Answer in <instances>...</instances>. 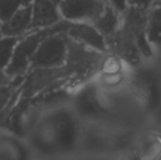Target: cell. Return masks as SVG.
I'll use <instances>...</instances> for the list:
<instances>
[{"label":"cell","instance_id":"cell-16","mask_svg":"<svg viewBox=\"0 0 161 160\" xmlns=\"http://www.w3.org/2000/svg\"><path fill=\"white\" fill-rule=\"evenodd\" d=\"M22 37H1L0 38V71H5L8 66L14 49Z\"/></svg>","mask_w":161,"mask_h":160},{"label":"cell","instance_id":"cell-15","mask_svg":"<svg viewBox=\"0 0 161 160\" xmlns=\"http://www.w3.org/2000/svg\"><path fill=\"white\" fill-rule=\"evenodd\" d=\"M0 160H29L27 148L13 137H0Z\"/></svg>","mask_w":161,"mask_h":160},{"label":"cell","instance_id":"cell-10","mask_svg":"<svg viewBox=\"0 0 161 160\" xmlns=\"http://www.w3.org/2000/svg\"><path fill=\"white\" fill-rule=\"evenodd\" d=\"M75 106L76 109L85 116H100L108 112V109L101 104L95 85L85 86L75 96Z\"/></svg>","mask_w":161,"mask_h":160},{"label":"cell","instance_id":"cell-1","mask_svg":"<svg viewBox=\"0 0 161 160\" xmlns=\"http://www.w3.org/2000/svg\"><path fill=\"white\" fill-rule=\"evenodd\" d=\"M78 138V126L75 117L60 109L47 117L34 128L31 142L36 150L46 155L71 151Z\"/></svg>","mask_w":161,"mask_h":160},{"label":"cell","instance_id":"cell-23","mask_svg":"<svg viewBox=\"0 0 161 160\" xmlns=\"http://www.w3.org/2000/svg\"><path fill=\"white\" fill-rule=\"evenodd\" d=\"M52 1H53V2H55V3H56L57 5H58V4H59V3H60V2H61L62 0H52Z\"/></svg>","mask_w":161,"mask_h":160},{"label":"cell","instance_id":"cell-22","mask_svg":"<svg viewBox=\"0 0 161 160\" xmlns=\"http://www.w3.org/2000/svg\"><path fill=\"white\" fill-rule=\"evenodd\" d=\"M120 160H138V158L136 157V156L134 154H132L131 156H126V157L121 158Z\"/></svg>","mask_w":161,"mask_h":160},{"label":"cell","instance_id":"cell-8","mask_svg":"<svg viewBox=\"0 0 161 160\" xmlns=\"http://www.w3.org/2000/svg\"><path fill=\"white\" fill-rule=\"evenodd\" d=\"M58 6L52 0H34L32 21L28 32L54 25L62 20Z\"/></svg>","mask_w":161,"mask_h":160},{"label":"cell","instance_id":"cell-11","mask_svg":"<svg viewBox=\"0 0 161 160\" xmlns=\"http://www.w3.org/2000/svg\"><path fill=\"white\" fill-rule=\"evenodd\" d=\"M151 74L142 71L135 75L137 90L147 108H154L159 100V88L156 78Z\"/></svg>","mask_w":161,"mask_h":160},{"label":"cell","instance_id":"cell-17","mask_svg":"<svg viewBox=\"0 0 161 160\" xmlns=\"http://www.w3.org/2000/svg\"><path fill=\"white\" fill-rule=\"evenodd\" d=\"M21 7L20 0H0V24L10 18Z\"/></svg>","mask_w":161,"mask_h":160},{"label":"cell","instance_id":"cell-2","mask_svg":"<svg viewBox=\"0 0 161 160\" xmlns=\"http://www.w3.org/2000/svg\"><path fill=\"white\" fill-rule=\"evenodd\" d=\"M69 21L62 19L54 25L31 31L23 36L14 49L13 56L8 66L4 71L6 74L10 79L16 76L25 75L30 69L32 56L42 41L50 35L58 32H65L69 26Z\"/></svg>","mask_w":161,"mask_h":160},{"label":"cell","instance_id":"cell-14","mask_svg":"<svg viewBox=\"0 0 161 160\" xmlns=\"http://www.w3.org/2000/svg\"><path fill=\"white\" fill-rule=\"evenodd\" d=\"M146 37L151 45H161V0H156L147 9Z\"/></svg>","mask_w":161,"mask_h":160},{"label":"cell","instance_id":"cell-20","mask_svg":"<svg viewBox=\"0 0 161 160\" xmlns=\"http://www.w3.org/2000/svg\"><path fill=\"white\" fill-rule=\"evenodd\" d=\"M10 78L6 74V73L4 71H0V87L7 85L10 82Z\"/></svg>","mask_w":161,"mask_h":160},{"label":"cell","instance_id":"cell-6","mask_svg":"<svg viewBox=\"0 0 161 160\" xmlns=\"http://www.w3.org/2000/svg\"><path fill=\"white\" fill-rule=\"evenodd\" d=\"M58 6L64 20L92 23L103 12L106 2L104 0H62Z\"/></svg>","mask_w":161,"mask_h":160},{"label":"cell","instance_id":"cell-19","mask_svg":"<svg viewBox=\"0 0 161 160\" xmlns=\"http://www.w3.org/2000/svg\"><path fill=\"white\" fill-rule=\"evenodd\" d=\"M156 0H128V5L143 9H148Z\"/></svg>","mask_w":161,"mask_h":160},{"label":"cell","instance_id":"cell-3","mask_svg":"<svg viewBox=\"0 0 161 160\" xmlns=\"http://www.w3.org/2000/svg\"><path fill=\"white\" fill-rule=\"evenodd\" d=\"M67 57L64 65L72 72L71 82L81 81L93 74L100 68L105 53L88 47L70 37L67 38Z\"/></svg>","mask_w":161,"mask_h":160},{"label":"cell","instance_id":"cell-24","mask_svg":"<svg viewBox=\"0 0 161 160\" xmlns=\"http://www.w3.org/2000/svg\"><path fill=\"white\" fill-rule=\"evenodd\" d=\"M1 37H3V36H2V34H1V31H0V38H1Z\"/></svg>","mask_w":161,"mask_h":160},{"label":"cell","instance_id":"cell-12","mask_svg":"<svg viewBox=\"0 0 161 160\" xmlns=\"http://www.w3.org/2000/svg\"><path fill=\"white\" fill-rule=\"evenodd\" d=\"M25 77V75L16 76L8 84L0 87V123L4 122L8 111L20 97Z\"/></svg>","mask_w":161,"mask_h":160},{"label":"cell","instance_id":"cell-9","mask_svg":"<svg viewBox=\"0 0 161 160\" xmlns=\"http://www.w3.org/2000/svg\"><path fill=\"white\" fill-rule=\"evenodd\" d=\"M32 21V5L19 8L6 22L0 24L4 37H23L28 33Z\"/></svg>","mask_w":161,"mask_h":160},{"label":"cell","instance_id":"cell-13","mask_svg":"<svg viewBox=\"0 0 161 160\" xmlns=\"http://www.w3.org/2000/svg\"><path fill=\"white\" fill-rule=\"evenodd\" d=\"M121 15L122 14L114 8L106 3L103 12L92 23L95 28L105 37L107 42L112 38V36L120 27Z\"/></svg>","mask_w":161,"mask_h":160},{"label":"cell","instance_id":"cell-5","mask_svg":"<svg viewBox=\"0 0 161 160\" xmlns=\"http://www.w3.org/2000/svg\"><path fill=\"white\" fill-rule=\"evenodd\" d=\"M27 73L21 86L20 96L24 98H33L54 83L73 76L65 65L55 68H34Z\"/></svg>","mask_w":161,"mask_h":160},{"label":"cell","instance_id":"cell-4","mask_svg":"<svg viewBox=\"0 0 161 160\" xmlns=\"http://www.w3.org/2000/svg\"><path fill=\"white\" fill-rule=\"evenodd\" d=\"M67 38L65 32L55 33L45 38L32 56L30 69L63 66L67 57Z\"/></svg>","mask_w":161,"mask_h":160},{"label":"cell","instance_id":"cell-21","mask_svg":"<svg viewBox=\"0 0 161 160\" xmlns=\"http://www.w3.org/2000/svg\"><path fill=\"white\" fill-rule=\"evenodd\" d=\"M34 0H20L21 2V6L22 7H26V6H30L32 5Z\"/></svg>","mask_w":161,"mask_h":160},{"label":"cell","instance_id":"cell-7","mask_svg":"<svg viewBox=\"0 0 161 160\" xmlns=\"http://www.w3.org/2000/svg\"><path fill=\"white\" fill-rule=\"evenodd\" d=\"M65 33L71 39L96 51L106 53L108 49L107 40L92 23L70 22Z\"/></svg>","mask_w":161,"mask_h":160},{"label":"cell","instance_id":"cell-18","mask_svg":"<svg viewBox=\"0 0 161 160\" xmlns=\"http://www.w3.org/2000/svg\"><path fill=\"white\" fill-rule=\"evenodd\" d=\"M104 1L107 4L110 5L112 8H114L121 14H123L129 7L128 0H104Z\"/></svg>","mask_w":161,"mask_h":160}]
</instances>
